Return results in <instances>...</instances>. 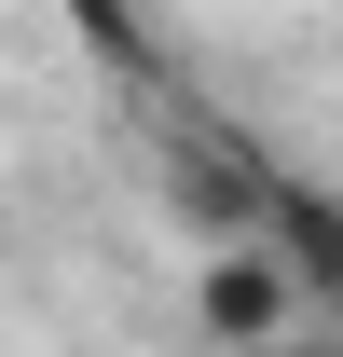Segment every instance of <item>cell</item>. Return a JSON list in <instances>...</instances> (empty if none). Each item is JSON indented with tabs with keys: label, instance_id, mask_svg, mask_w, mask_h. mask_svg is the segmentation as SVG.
Listing matches in <instances>:
<instances>
[{
	"label": "cell",
	"instance_id": "277c9868",
	"mask_svg": "<svg viewBox=\"0 0 343 357\" xmlns=\"http://www.w3.org/2000/svg\"><path fill=\"white\" fill-rule=\"evenodd\" d=\"M69 28H83V42L110 55L124 83H137V69H151V28H137V0H69Z\"/></svg>",
	"mask_w": 343,
	"mask_h": 357
},
{
	"label": "cell",
	"instance_id": "6da1fadb",
	"mask_svg": "<svg viewBox=\"0 0 343 357\" xmlns=\"http://www.w3.org/2000/svg\"><path fill=\"white\" fill-rule=\"evenodd\" d=\"M137 124H151V165H165V220L192 234V248H220V234H247V220H261L275 151H261L220 96L165 83V69H137Z\"/></svg>",
	"mask_w": 343,
	"mask_h": 357
},
{
	"label": "cell",
	"instance_id": "3957f363",
	"mask_svg": "<svg viewBox=\"0 0 343 357\" xmlns=\"http://www.w3.org/2000/svg\"><path fill=\"white\" fill-rule=\"evenodd\" d=\"M261 248L289 261V289H302V316H343V178H302V165H275L261 178Z\"/></svg>",
	"mask_w": 343,
	"mask_h": 357
},
{
	"label": "cell",
	"instance_id": "5b68a950",
	"mask_svg": "<svg viewBox=\"0 0 343 357\" xmlns=\"http://www.w3.org/2000/svg\"><path fill=\"white\" fill-rule=\"evenodd\" d=\"M0 275H14V220H0Z\"/></svg>",
	"mask_w": 343,
	"mask_h": 357
},
{
	"label": "cell",
	"instance_id": "7a4b0ae2",
	"mask_svg": "<svg viewBox=\"0 0 343 357\" xmlns=\"http://www.w3.org/2000/svg\"><path fill=\"white\" fill-rule=\"evenodd\" d=\"M192 330H206L220 357H289L316 316H302L289 261H275L261 234H220V248H192Z\"/></svg>",
	"mask_w": 343,
	"mask_h": 357
}]
</instances>
